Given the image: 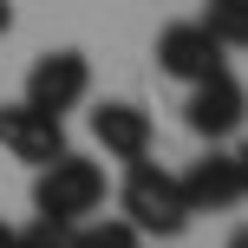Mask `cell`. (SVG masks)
<instances>
[{"label": "cell", "instance_id": "7", "mask_svg": "<svg viewBox=\"0 0 248 248\" xmlns=\"http://www.w3.org/2000/svg\"><path fill=\"white\" fill-rule=\"evenodd\" d=\"M183 196H189V216H222L242 202V170H235V150H202L196 163L183 170Z\"/></svg>", "mask_w": 248, "mask_h": 248}, {"label": "cell", "instance_id": "11", "mask_svg": "<svg viewBox=\"0 0 248 248\" xmlns=\"http://www.w3.org/2000/svg\"><path fill=\"white\" fill-rule=\"evenodd\" d=\"M20 248H72V222H52V216H33L20 229Z\"/></svg>", "mask_w": 248, "mask_h": 248}, {"label": "cell", "instance_id": "13", "mask_svg": "<svg viewBox=\"0 0 248 248\" xmlns=\"http://www.w3.org/2000/svg\"><path fill=\"white\" fill-rule=\"evenodd\" d=\"M0 248H20V229H7V222H0Z\"/></svg>", "mask_w": 248, "mask_h": 248}, {"label": "cell", "instance_id": "4", "mask_svg": "<svg viewBox=\"0 0 248 248\" xmlns=\"http://www.w3.org/2000/svg\"><path fill=\"white\" fill-rule=\"evenodd\" d=\"M157 65H163L170 78H183V85H202V78L229 72V46H222L202 20H176V26L157 33Z\"/></svg>", "mask_w": 248, "mask_h": 248}, {"label": "cell", "instance_id": "6", "mask_svg": "<svg viewBox=\"0 0 248 248\" xmlns=\"http://www.w3.org/2000/svg\"><path fill=\"white\" fill-rule=\"evenodd\" d=\"M248 118V85L235 72H216L202 78V85H189V105H183V124L196 137H209V144H222V137H235Z\"/></svg>", "mask_w": 248, "mask_h": 248}, {"label": "cell", "instance_id": "2", "mask_svg": "<svg viewBox=\"0 0 248 248\" xmlns=\"http://www.w3.org/2000/svg\"><path fill=\"white\" fill-rule=\"evenodd\" d=\"M98 202H105V170L92 157H78V150L52 157L46 170L33 176V216H52V222H72L78 229Z\"/></svg>", "mask_w": 248, "mask_h": 248}, {"label": "cell", "instance_id": "3", "mask_svg": "<svg viewBox=\"0 0 248 248\" xmlns=\"http://www.w3.org/2000/svg\"><path fill=\"white\" fill-rule=\"evenodd\" d=\"M85 98H92V59H85V52L59 46V52H39V59H33V72H26V105L65 118V111H78Z\"/></svg>", "mask_w": 248, "mask_h": 248}, {"label": "cell", "instance_id": "8", "mask_svg": "<svg viewBox=\"0 0 248 248\" xmlns=\"http://www.w3.org/2000/svg\"><path fill=\"white\" fill-rule=\"evenodd\" d=\"M92 137H98L118 163H137V157H150V137H157V131H150V111H144V105L105 98L98 111H92Z\"/></svg>", "mask_w": 248, "mask_h": 248}, {"label": "cell", "instance_id": "1", "mask_svg": "<svg viewBox=\"0 0 248 248\" xmlns=\"http://www.w3.org/2000/svg\"><path fill=\"white\" fill-rule=\"evenodd\" d=\"M118 202H124V222L137 229V235H183L189 229V196H183V176H170V170H157L150 157H137V163H124V189H118Z\"/></svg>", "mask_w": 248, "mask_h": 248}, {"label": "cell", "instance_id": "9", "mask_svg": "<svg viewBox=\"0 0 248 248\" xmlns=\"http://www.w3.org/2000/svg\"><path fill=\"white\" fill-rule=\"evenodd\" d=\"M202 26H209L229 52H248V0H209Z\"/></svg>", "mask_w": 248, "mask_h": 248}, {"label": "cell", "instance_id": "14", "mask_svg": "<svg viewBox=\"0 0 248 248\" xmlns=\"http://www.w3.org/2000/svg\"><path fill=\"white\" fill-rule=\"evenodd\" d=\"M7 26H13V0H0V33H7Z\"/></svg>", "mask_w": 248, "mask_h": 248}, {"label": "cell", "instance_id": "10", "mask_svg": "<svg viewBox=\"0 0 248 248\" xmlns=\"http://www.w3.org/2000/svg\"><path fill=\"white\" fill-rule=\"evenodd\" d=\"M72 248H144L131 222H92V229H72Z\"/></svg>", "mask_w": 248, "mask_h": 248}, {"label": "cell", "instance_id": "15", "mask_svg": "<svg viewBox=\"0 0 248 248\" xmlns=\"http://www.w3.org/2000/svg\"><path fill=\"white\" fill-rule=\"evenodd\" d=\"M229 248H248V222H242V229H235V235H229Z\"/></svg>", "mask_w": 248, "mask_h": 248}, {"label": "cell", "instance_id": "5", "mask_svg": "<svg viewBox=\"0 0 248 248\" xmlns=\"http://www.w3.org/2000/svg\"><path fill=\"white\" fill-rule=\"evenodd\" d=\"M0 150L20 157V163H33V170H46L52 157H65V118L39 111V105H26V98L0 105Z\"/></svg>", "mask_w": 248, "mask_h": 248}, {"label": "cell", "instance_id": "12", "mask_svg": "<svg viewBox=\"0 0 248 248\" xmlns=\"http://www.w3.org/2000/svg\"><path fill=\"white\" fill-rule=\"evenodd\" d=\"M235 170H242V196H248V144L235 150Z\"/></svg>", "mask_w": 248, "mask_h": 248}]
</instances>
